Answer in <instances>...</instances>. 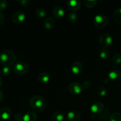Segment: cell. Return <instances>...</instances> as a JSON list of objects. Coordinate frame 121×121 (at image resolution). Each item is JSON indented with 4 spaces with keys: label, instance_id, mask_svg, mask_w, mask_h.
Instances as JSON below:
<instances>
[{
    "label": "cell",
    "instance_id": "cell-29",
    "mask_svg": "<svg viewBox=\"0 0 121 121\" xmlns=\"http://www.w3.org/2000/svg\"><path fill=\"white\" fill-rule=\"evenodd\" d=\"M82 85L83 88L87 89L90 88V87H91L92 84H91V82L89 81V80H85V81H84L83 82V83L82 84Z\"/></svg>",
    "mask_w": 121,
    "mask_h": 121
},
{
    "label": "cell",
    "instance_id": "cell-26",
    "mask_svg": "<svg viewBox=\"0 0 121 121\" xmlns=\"http://www.w3.org/2000/svg\"><path fill=\"white\" fill-rule=\"evenodd\" d=\"M112 62L114 65H119L121 63V54L117 53L112 57Z\"/></svg>",
    "mask_w": 121,
    "mask_h": 121
},
{
    "label": "cell",
    "instance_id": "cell-31",
    "mask_svg": "<svg viewBox=\"0 0 121 121\" xmlns=\"http://www.w3.org/2000/svg\"><path fill=\"white\" fill-rule=\"evenodd\" d=\"M23 116L21 113H17L15 115V119L16 121H23Z\"/></svg>",
    "mask_w": 121,
    "mask_h": 121
},
{
    "label": "cell",
    "instance_id": "cell-28",
    "mask_svg": "<svg viewBox=\"0 0 121 121\" xmlns=\"http://www.w3.org/2000/svg\"><path fill=\"white\" fill-rule=\"evenodd\" d=\"M8 7V1L6 0H0V11L5 10Z\"/></svg>",
    "mask_w": 121,
    "mask_h": 121
},
{
    "label": "cell",
    "instance_id": "cell-12",
    "mask_svg": "<svg viewBox=\"0 0 121 121\" xmlns=\"http://www.w3.org/2000/svg\"><path fill=\"white\" fill-rule=\"evenodd\" d=\"M69 9L72 11H78L81 7V1L78 0H70L67 2Z\"/></svg>",
    "mask_w": 121,
    "mask_h": 121
},
{
    "label": "cell",
    "instance_id": "cell-1",
    "mask_svg": "<svg viewBox=\"0 0 121 121\" xmlns=\"http://www.w3.org/2000/svg\"><path fill=\"white\" fill-rule=\"evenodd\" d=\"M16 61V55L14 52L7 50L2 52L0 54V63L5 66H12L15 65Z\"/></svg>",
    "mask_w": 121,
    "mask_h": 121
},
{
    "label": "cell",
    "instance_id": "cell-23",
    "mask_svg": "<svg viewBox=\"0 0 121 121\" xmlns=\"http://www.w3.org/2000/svg\"><path fill=\"white\" fill-rule=\"evenodd\" d=\"M11 73V69L8 66H4L1 69V71H0V73L1 75L4 76L9 75Z\"/></svg>",
    "mask_w": 121,
    "mask_h": 121
},
{
    "label": "cell",
    "instance_id": "cell-9",
    "mask_svg": "<svg viewBox=\"0 0 121 121\" xmlns=\"http://www.w3.org/2000/svg\"><path fill=\"white\" fill-rule=\"evenodd\" d=\"M83 65L81 62L79 61H74L71 65L70 70L72 73L74 74H79L83 71Z\"/></svg>",
    "mask_w": 121,
    "mask_h": 121
},
{
    "label": "cell",
    "instance_id": "cell-19",
    "mask_svg": "<svg viewBox=\"0 0 121 121\" xmlns=\"http://www.w3.org/2000/svg\"><path fill=\"white\" fill-rule=\"evenodd\" d=\"M53 118L54 121H63L65 119V115L60 111H56L53 114Z\"/></svg>",
    "mask_w": 121,
    "mask_h": 121
},
{
    "label": "cell",
    "instance_id": "cell-25",
    "mask_svg": "<svg viewBox=\"0 0 121 121\" xmlns=\"http://www.w3.org/2000/svg\"><path fill=\"white\" fill-rule=\"evenodd\" d=\"M99 56L102 59H107L109 56V52L106 48H102L99 53Z\"/></svg>",
    "mask_w": 121,
    "mask_h": 121
},
{
    "label": "cell",
    "instance_id": "cell-24",
    "mask_svg": "<svg viewBox=\"0 0 121 121\" xmlns=\"http://www.w3.org/2000/svg\"><path fill=\"white\" fill-rule=\"evenodd\" d=\"M98 1L96 0H85L84 1V4L85 6L87 8H92L94 7L96 5Z\"/></svg>",
    "mask_w": 121,
    "mask_h": 121
},
{
    "label": "cell",
    "instance_id": "cell-21",
    "mask_svg": "<svg viewBox=\"0 0 121 121\" xmlns=\"http://www.w3.org/2000/svg\"><path fill=\"white\" fill-rule=\"evenodd\" d=\"M109 121H121V114L118 112H115L111 115Z\"/></svg>",
    "mask_w": 121,
    "mask_h": 121
},
{
    "label": "cell",
    "instance_id": "cell-27",
    "mask_svg": "<svg viewBox=\"0 0 121 121\" xmlns=\"http://www.w3.org/2000/svg\"><path fill=\"white\" fill-rule=\"evenodd\" d=\"M97 94L100 96H105L107 94V89L104 86H100L97 90Z\"/></svg>",
    "mask_w": 121,
    "mask_h": 121
},
{
    "label": "cell",
    "instance_id": "cell-17",
    "mask_svg": "<svg viewBox=\"0 0 121 121\" xmlns=\"http://www.w3.org/2000/svg\"><path fill=\"white\" fill-rule=\"evenodd\" d=\"M54 24H55L54 20L52 17L47 18L43 22L44 27L45 29L47 30H52L54 27Z\"/></svg>",
    "mask_w": 121,
    "mask_h": 121
},
{
    "label": "cell",
    "instance_id": "cell-15",
    "mask_svg": "<svg viewBox=\"0 0 121 121\" xmlns=\"http://www.w3.org/2000/svg\"><path fill=\"white\" fill-rule=\"evenodd\" d=\"M51 79V76L47 72H43L39 73L37 76V80L40 82L43 83H46L48 82Z\"/></svg>",
    "mask_w": 121,
    "mask_h": 121
},
{
    "label": "cell",
    "instance_id": "cell-14",
    "mask_svg": "<svg viewBox=\"0 0 121 121\" xmlns=\"http://www.w3.org/2000/svg\"><path fill=\"white\" fill-rule=\"evenodd\" d=\"M108 77L109 79L113 81L119 80L121 78V72L119 70H112L109 73Z\"/></svg>",
    "mask_w": 121,
    "mask_h": 121
},
{
    "label": "cell",
    "instance_id": "cell-4",
    "mask_svg": "<svg viewBox=\"0 0 121 121\" xmlns=\"http://www.w3.org/2000/svg\"><path fill=\"white\" fill-rule=\"evenodd\" d=\"M28 66L25 62L22 61L15 63L13 67V70L15 73L18 74H26L28 71Z\"/></svg>",
    "mask_w": 121,
    "mask_h": 121
},
{
    "label": "cell",
    "instance_id": "cell-2",
    "mask_svg": "<svg viewBox=\"0 0 121 121\" xmlns=\"http://www.w3.org/2000/svg\"><path fill=\"white\" fill-rule=\"evenodd\" d=\"M30 105L34 109L38 111H41L45 109L47 103L43 97L39 95H35L30 99Z\"/></svg>",
    "mask_w": 121,
    "mask_h": 121
},
{
    "label": "cell",
    "instance_id": "cell-13",
    "mask_svg": "<svg viewBox=\"0 0 121 121\" xmlns=\"http://www.w3.org/2000/svg\"><path fill=\"white\" fill-rule=\"evenodd\" d=\"M65 10L60 6H56L53 9V15L56 18L61 19L65 15Z\"/></svg>",
    "mask_w": 121,
    "mask_h": 121
},
{
    "label": "cell",
    "instance_id": "cell-8",
    "mask_svg": "<svg viewBox=\"0 0 121 121\" xmlns=\"http://www.w3.org/2000/svg\"><path fill=\"white\" fill-rule=\"evenodd\" d=\"M104 104L101 102H96L93 103L91 107V112L95 114H99L104 109Z\"/></svg>",
    "mask_w": 121,
    "mask_h": 121
},
{
    "label": "cell",
    "instance_id": "cell-6",
    "mask_svg": "<svg viewBox=\"0 0 121 121\" xmlns=\"http://www.w3.org/2000/svg\"><path fill=\"white\" fill-rule=\"evenodd\" d=\"M69 92L73 95H80L83 90L82 85L78 82H72L68 86Z\"/></svg>",
    "mask_w": 121,
    "mask_h": 121
},
{
    "label": "cell",
    "instance_id": "cell-33",
    "mask_svg": "<svg viewBox=\"0 0 121 121\" xmlns=\"http://www.w3.org/2000/svg\"><path fill=\"white\" fill-rule=\"evenodd\" d=\"M4 99V93L2 91L0 90V102L2 101Z\"/></svg>",
    "mask_w": 121,
    "mask_h": 121
},
{
    "label": "cell",
    "instance_id": "cell-32",
    "mask_svg": "<svg viewBox=\"0 0 121 121\" xmlns=\"http://www.w3.org/2000/svg\"><path fill=\"white\" fill-rule=\"evenodd\" d=\"M4 20H5V17H4V15L3 13H1L0 11V26L2 25V24L4 23Z\"/></svg>",
    "mask_w": 121,
    "mask_h": 121
},
{
    "label": "cell",
    "instance_id": "cell-11",
    "mask_svg": "<svg viewBox=\"0 0 121 121\" xmlns=\"http://www.w3.org/2000/svg\"><path fill=\"white\" fill-rule=\"evenodd\" d=\"M12 112L10 108L4 106L0 109V118L3 120H7L11 117Z\"/></svg>",
    "mask_w": 121,
    "mask_h": 121
},
{
    "label": "cell",
    "instance_id": "cell-34",
    "mask_svg": "<svg viewBox=\"0 0 121 121\" xmlns=\"http://www.w3.org/2000/svg\"><path fill=\"white\" fill-rule=\"evenodd\" d=\"M2 83H3V80H2V77L0 76V87L2 86Z\"/></svg>",
    "mask_w": 121,
    "mask_h": 121
},
{
    "label": "cell",
    "instance_id": "cell-20",
    "mask_svg": "<svg viewBox=\"0 0 121 121\" xmlns=\"http://www.w3.org/2000/svg\"><path fill=\"white\" fill-rule=\"evenodd\" d=\"M35 15L39 18H44L47 15V11L45 9L42 8H39L35 10Z\"/></svg>",
    "mask_w": 121,
    "mask_h": 121
},
{
    "label": "cell",
    "instance_id": "cell-16",
    "mask_svg": "<svg viewBox=\"0 0 121 121\" xmlns=\"http://www.w3.org/2000/svg\"><path fill=\"white\" fill-rule=\"evenodd\" d=\"M37 115L33 111H28L23 116V121H36Z\"/></svg>",
    "mask_w": 121,
    "mask_h": 121
},
{
    "label": "cell",
    "instance_id": "cell-3",
    "mask_svg": "<svg viewBox=\"0 0 121 121\" xmlns=\"http://www.w3.org/2000/svg\"><path fill=\"white\" fill-rule=\"evenodd\" d=\"M94 25L99 28H102L105 27L108 22L107 17L103 14H97L93 18Z\"/></svg>",
    "mask_w": 121,
    "mask_h": 121
},
{
    "label": "cell",
    "instance_id": "cell-22",
    "mask_svg": "<svg viewBox=\"0 0 121 121\" xmlns=\"http://www.w3.org/2000/svg\"><path fill=\"white\" fill-rule=\"evenodd\" d=\"M67 18H68L69 21L70 22L74 23V22H75L78 20V17L76 13H74V12H72V13H70L69 14Z\"/></svg>",
    "mask_w": 121,
    "mask_h": 121
},
{
    "label": "cell",
    "instance_id": "cell-7",
    "mask_svg": "<svg viewBox=\"0 0 121 121\" xmlns=\"http://www.w3.org/2000/svg\"><path fill=\"white\" fill-rule=\"evenodd\" d=\"M12 21L17 24H19L23 22L26 19V14L22 11L18 10L12 15Z\"/></svg>",
    "mask_w": 121,
    "mask_h": 121
},
{
    "label": "cell",
    "instance_id": "cell-18",
    "mask_svg": "<svg viewBox=\"0 0 121 121\" xmlns=\"http://www.w3.org/2000/svg\"><path fill=\"white\" fill-rule=\"evenodd\" d=\"M113 17L115 22L117 23H121V8L115 9L113 13Z\"/></svg>",
    "mask_w": 121,
    "mask_h": 121
},
{
    "label": "cell",
    "instance_id": "cell-5",
    "mask_svg": "<svg viewBox=\"0 0 121 121\" xmlns=\"http://www.w3.org/2000/svg\"><path fill=\"white\" fill-rule=\"evenodd\" d=\"M99 42L104 48H107L112 43V37L108 33H103L99 38Z\"/></svg>",
    "mask_w": 121,
    "mask_h": 121
},
{
    "label": "cell",
    "instance_id": "cell-30",
    "mask_svg": "<svg viewBox=\"0 0 121 121\" xmlns=\"http://www.w3.org/2000/svg\"><path fill=\"white\" fill-rule=\"evenodd\" d=\"M20 4L22 6L24 7H27L30 5V1L29 0H21Z\"/></svg>",
    "mask_w": 121,
    "mask_h": 121
},
{
    "label": "cell",
    "instance_id": "cell-10",
    "mask_svg": "<svg viewBox=\"0 0 121 121\" xmlns=\"http://www.w3.org/2000/svg\"><path fill=\"white\" fill-rule=\"evenodd\" d=\"M66 119L67 121H80L81 115L77 111H70L66 114Z\"/></svg>",
    "mask_w": 121,
    "mask_h": 121
}]
</instances>
